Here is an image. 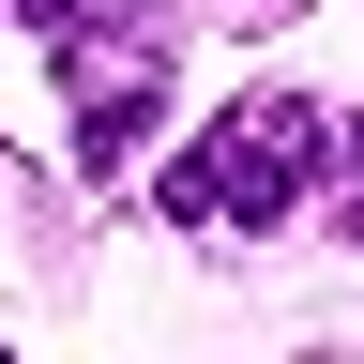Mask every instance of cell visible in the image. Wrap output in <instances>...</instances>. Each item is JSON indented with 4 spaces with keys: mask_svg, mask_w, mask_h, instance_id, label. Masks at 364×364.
Returning <instances> with one entry per match:
<instances>
[{
    "mask_svg": "<svg viewBox=\"0 0 364 364\" xmlns=\"http://www.w3.org/2000/svg\"><path fill=\"white\" fill-rule=\"evenodd\" d=\"M318 167H334V122H318L304 91H243V107L167 167V213L182 228H289Z\"/></svg>",
    "mask_w": 364,
    "mask_h": 364,
    "instance_id": "obj_1",
    "label": "cell"
},
{
    "mask_svg": "<svg viewBox=\"0 0 364 364\" xmlns=\"http://www.w3.org/2000/svg\"><path fill=\"white\" fill-rule=\"evenodd\" d=\"M334 213H349V243H364V122H349V182H334Z\"/></svg>",
    "mask_w": 364,
    "mask_h": 364,
    "instance_id": "obj_3",
    "label": "cell"
},
{
    "mask_svg": "<svg viewBox=\"0 0 364 364\" xmlns=\"http://www.w3.org/2000/svg\"><path fill=\"white\" fill-rule=\"evenodd\" d=\"M243 16H289V0H243Z\"/></svg>",
    "mask_w": 364,
    "mask_h": 364,
    "instance_id": "obj_5",
    "label": "cell"
},
{
    "mask_svg": "<svg viewBox=\"0 0 364 364\" xmlns=\"http://www.w3.org/2000/svg\"><path fill=\"white\" fill-rule=\"evenodd\" d=\"M0 16H61V0H0Z\"/></svg>",
    "mask_w": 364,
    "mask_h": 364,
    "instance_id": "obj_4",
    "label": "cell"
},
{
    "mask_svg": "<svg viewBox=\"0 0 364 364\" xmlns=\"http://www.w3.org/2000/svg\"><path fill=\"white\" fill-rule=\"evenodd\" d=\"M61 91H76V167H122L167 122V61L152 31H61Z\"/></svg>",
    "mask_w": 364,
    "mask_h": 364,
    "instance_id": "obj_2",
    "label": "cell"
}]
</instances>
